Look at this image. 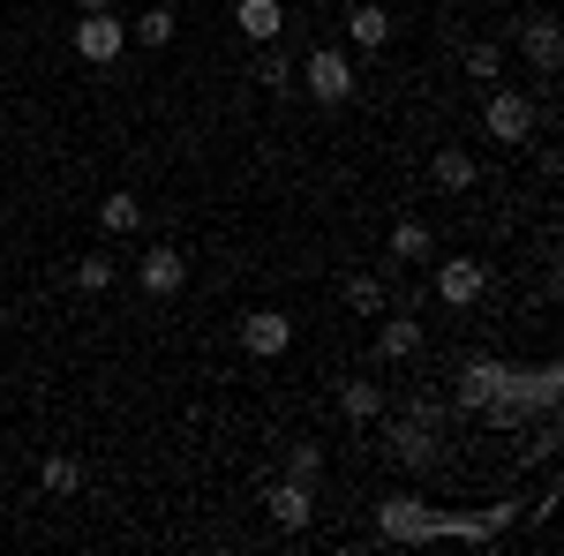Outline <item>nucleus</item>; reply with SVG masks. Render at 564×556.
Here are the masks:
<instances>
[{
	"instance_id": "f257e3e1",
	"label": "nucleus",
	"mask_w": 564,
	"mask_h": 556,
	"mask_svg": "<svg viewBox=\"0 0 564 556\" xmlns=\"http://www.w3.org/2000/svg\"><path fill=\"white\" fill-rule=\"evenodd\" d=\"M294 84H302L316 106H347V98H354V61L339 53V45H316V53L302 61V76H294Z\"/></svg>"
},
{
	"instance_id": "f03ea898",
	"label": "nucleus",
	"mask_w": 564,
	"mask_h": 556,
	"mask_svg": "<svg viewBox=\"0 0 564 556\" xmlns=\"http://www.w3.org/2000/svg\"><path fill=\"white\" fill-rule=\"evenodd\" d=\"M76 53H84L90 68H113V61L129 53V23H121L113 8H84V23H76Z\"/></svg>"
},
{
	"instance_id": "7ed1b4c3",
	"label": "nucleus",
	"mask_w": 564,
	"mask_h": 556,
	"mask_svg": "<svg viewBox=\"0 0 564 556\" xmlns=\"http://www.w3.org/2000/svg\"><path fill=\"white\" fill-rule=\"evenodd\" d=\"M497 384H505V361H497V353H467V361L452 369V399H444V406H452V414H481Z\"/></svg>"
},
{
	"instance_id": "20e7f679",
	"label": "nucleus",
	"mask_w": 564,
	"mask_h": 556,
	"mask_svg": "<svg viewBox=\"0 0 564 556\" xmlns=\"http://www.w3.org/2000/svg\"><path fill=\"white\" fill-rule=\"evenodd\" d=\"M377 534H384V542H436V512L414 489H399V497L377 504Z\"/></svg>"
},
{
	"instance_id": "39448f33",
	"label": "nucleus",
	"mask_w": 564,
	"mask_h": 556,
	"mask_svg": "<svg viewBox=\"0 0 564 556\" xmlns=\"http://www.w3.org/2000/svg\"><path fill=\"white\" fill-rule=\"evenodd\" d=\"M481 129H489V143H512V151H520L527 135H534V106H527L520 90H489V106H481Z\"/></svg>"
},
{
	"instance_id": "423d86ee",
	"label": "nucleus",
	"mask_w": 564,
	"mask_h": 556,
	"mask_svg": "<svg viewBox=\"0 0 564 556\" xmlns=\"http://www.w3.org/2000/svg\"><path fill=\"white\" fill-rule=\"evenodd\" d=\"M436 301L444 308H475L481 294H489V263H475V257H452V263H436Z\"/></svg>"
},
{
	"instance_id": "0eeeda50",
	"label": "nucleus",
	"mask_w": 564,
	"mask_h": 556,
	"mask_svg": "<svg viewBox=\"0 0 564 556\" xmlns=\"http://www.w3.org/2000/svg\"><path fill=\"white\" fill-rule=\"evenodd\" d=\"M263 512H271V526H279V534H302L308 519H316V489L286 473V481H271V489H263Z\"/></svg>"
},
{
	"instance_id": "6e6552de",
	"label": "nucleus",
	"mask_w": 564,
	"mask_h": 556,
	"mask_svg": "<svg viewBox=\"0 0 564 556\" xmlns=\"http://www.w3.org/2000/svg\"><path fill=\"white\" fill-rule=\"evenodd\" d=\"M241 346H249L257 361H279V353L294 346V324H286L279 308H249V316H241Z\"/></svg>"
},
{
	"instance_id": "1a4fd4ad",
	"label": "nucleus",
	"mask_w": 564,
	"mask_h": 556,
	"mask_svg": "<svg viewBox=\"0 0 564 556\" xmlns=\"http://www.w3.org/2000/svg\"><path fill=\"white\" fill-rule=\"evenodd\" d=\"M391 459H399V467H414V473H430L436 467V428L430 422H414V414H406V422H391Z\"/></svg>"
},
{
	"instance_id": "9d476101",
	"label": "nucleus",
	"mask_w": 564,
	"mask_h": 556,
	"mask_svg": "<svg viewBox=\"0 0 564 556\" xmlns=\"http://www.w3.org/2000/svg\"><path fill=\"white\" fill-rule=\"evenodd\" d=\"M135 286H143V294H181V286H188V257H181V249H151V257L135 263Z\"/></svg>"
},
{
	"instance_id": "9b49d317",
	"label": "nucleus",
	"mask_w": 564,
	"mask_h": 556,
	"mask_svg": "<svg viewBox=\"0 0 564 556\" xmlns=\"http://www.w3.org/2000/svg\"><path fill=\"white\" fill-rule=\"evenodd\" d=\"M234 23H241V39H249V45H279L286 8H279V0H234Z\"/></svg>"
},
{
	"instance_id": "f8f14e48",
	"label": "nucleus",
	"mask_w": 564,
	"mask_h": 556,
	"mask_svg": "<svg viewBox=\"0 0 564 556\" xmlns=\"http://www.w3.org/2000/svg\"><path fill=\"white\" fill-rule=\"evenodd\" d=\"M520 45H527V61H534V76H557L564 39H557V23H550V15H534V23L520 31Z\"/></svg>"
},
{
	"instance_id": "ddd939ff",
	"label": "nucleus",
	"mask_w": 564,
	"mask_h": 556,
	"mask_svg": "<svg viewBox=\"0 0 564 556\" xmlns=\"http://www.w3.org/2000/svg\"><path fill=\"white\" fill-rule=\"evenodd\" d=\"M347 39L361 45V53H377V45L391 39V15L377 8V0H347Z\"/></svg>"
},
{
	"instance_id": "4468645a",
	"label": "nucleus",
	"mask_w": 564,
	"mask_h": 556,
	"mask_svg": "<svg viewBox=\"0 0 564 556\" xmlns=\"http://www.w3.org/2000/svg\"><path fill=\"white\" fill-rule=\"evenodd\" d=\"M436 188H444V196H467V188H475V151L444 143V151H436Z\"/></svg>"
},
{
	"instance_id": "2eb2a0df",
	"label": "nucleus",
	"mask_w": 564,
	"mask_h": 556,
	"mask_svg": "<svg viewBox=\"0 0 564 556\" xmlns=\"http://www.w3.org/2000/svg\"><path fill=\"white\" fill-rule=\"evenodd\" d=\"M339 406H347V422H377V414H384V384L347 377V384H339Z\"/></svg>"
},
{
	"instance_id": "dca6fc26",
	"label": "nucleus",
	"mask_w": 564,
	"mask_h": 556,
	"mask_svg": "<svg viewBox=\"0 0 564 556\" xmlns=\"http://www.w3.org/2000/svg\"><path fill=\"white\" fill-rule=\"evenodd\" d=\"M430 226H422V218H399V226H391V263H430Z\"/></svg>"
},
{
	"instance_id": "f3484780",
	"label": "nucleus",
	"mask_w": 564,
	"mask_h": 556,
	"mask_svg": "<svg viewBox=\"0 0 564 556\" xmlns=\"http://www.w3.org/2000/svg\"><path fill=\"white\" fill-rule=\"evenodd\" d=\"M174 31H181L174 8H143V15L129 23V39H135V45H151V53H159V45H174Z\"/></svg>"
},
{
	"instance_id": "a211bd4d",
	"label": "nucleus",
	"mask_w": 564,
	"mask_h": 556,
	"mask_svg": "<svg viewBox=\"0 0 564 556\" xmlns=\"http://www.w3.org/2000/svg\"><path fill=\"white\" fill-rule=\"evenodd\" d=\"M377 353H384V361H406V353H422V324H414V316H391L384 331H377Z\"/></svg>"
},
{
	"instance_id": "6ab92c4d",
	"label": "nucleus",
	"mask_w": 564,
	"mask_h": 556,
	"mask_svg": "<svg viewBox=\"0 0 564 556\" xmlns=\"http://www.w3.org/2000/svg\"><path fill=\"white\" fill-rule=\"evenodd\" d=\"M98 226H106V233H135V226H143V204H135L129 188H113V196L98 204Z\"/></svg>"
},
{
	"instance_id": "aec40b11",
	"label": "nucleus",
	"mask_w": 564,
	"mask_h": 556,
	"mask_svg": "<svg viewBox=\"0 0 564 556\" xmlns=\"http://www.w3.org/2000/svg\"><path fill=\"white\" fill-rule=\"evenodd\" d=\"M534 377V414H557V399H564V369L557 361H542V369H527Z\"/></svg>"
},
{
	"instance_id": "412c9836",
	"label": "nucleus",
	"mask_w": 564,
	"mask_h": 556,
	"mask_svg": "<svg viewBox=\"0 0 564 556\" xmlns=\"http://www.w3.org/2000/svg\"><path fill=\"white\" fill-rule=\"evenodd\" d=\"M76 481H84V467H76L68 451H53V459H45V467H39V489H53V497H68Z\"/></svg>"
},
{
	"instance_id": "4be33fe9",
	"label": "nucleus",
	"mask_w": 564,
	"mask_h": 556,
	"mask_svg": "<svg viewBox=\"0 0 564 556\" xmlns=\"http://www.w3.org/2000/svg\"><path fill=\"white\" fill-rule=\"evenodd\" d=\"M257 84H263V90H294V61L263 45V53H257Z\"/></svg>"
},
{
	"instance_id": "5701e85b",
	"label": "nucleus",
	"mask_w": 564,
	"mask_h": 556,
	"mask_svg": "<svg viewBox=\"0 0 564 556\" xmlns=\"http://www.w3.org/2000/svg\"><path fill=\"white\" fill-rule=\"evenodd\" d=\"M347 308H354V316H377V308H384V279H369V271L347 279Z\"/></svg>"
},
{
	"instance_id": "b1692460",
	"label": "nucleus",
	"mask_w": 564,
	"mask_h": 556,
	"mask_svg": "<svg viewBox=\"0 0 564 556\" xmlns=\"http://www.w3.org/2000/svg\"><path fill=\"white\" fill-rule=\"evenodd\" d=\"M467 76L475 84H497L505 76V45H467Z\"/></svg>"
},
{
	"instance_id": "393cba45",
	"label": "nucleus",
	"mask_w": 564,
	"mask_h": 556,
	"mask_svg": "<svg viewBox=\"0 0 564 556\" xmlns=\"http://www.w3.org/2000/svg\"><path fill=\"white\" fill-rule=\"evenodd\" d=\"M113 279H121V271H113V257H84V263H76V286H84V294H106Z\"/></svg>"
},
{
	"instance_id": "a878e982",
	"label": "nucleus",
	"mask_w": 564,
	"mask_h": 556,
	"mask_svg": "<svg viewBox=\"0 0 564 556\" xmlns=\"http://www.w3.org/2000/svg\"><path fill=\"white\" fill-rule=\"evenodd\" d=\"M286 473H294V481H316V473H324V451H316V444H286Z\"/></svg>"
},
{
	"instance_id": "bb28decb",
	"label": "nucleus",
	"mask_w": 564,
	"mask_h": 556,
	"mask_svg": "<svg viewBox=\"0 0 564 556\" xmlns=\"http://www.w3.org/2000/svg\"><path fill=\"white\" fill-rule=\"evenodd\" d=\"M481 519H489V526H497V534H505V526H512V519H520V497H505V504H489V512H481Z\"/></svg>"
},
{
	"instance_id": "cd10ccee",
	"label": "nucleus",
	"mask_w": 564,
	"mask_h": 556,
	"mask_svg": "<svg viewBox=\"0 0 564 556\" xmlns=\"http://www.w3.org/2000/svg\"><path fill=\"white\" fill-rule=\"evenodd\" d=\"M76 8H113V0H76Z\"/></svg>"
},
{
	"instance_id": "c85d7f7f",
	"label": "nucleus",
	"mask_w": 564,
	"mask_h": 556,
	"mask_svg": "<svg viewBox=\"0 0 564 556\" xmlns=\"http://www.w3.org/2000/svg\"><path fill=\"white\" fill-rule=\"evenodd\" d=\"M339 8H347V0H339Z\"/></svg>"
}]
</instances>
